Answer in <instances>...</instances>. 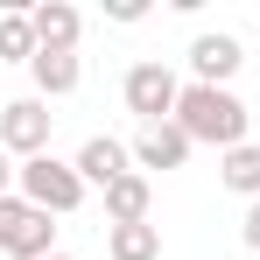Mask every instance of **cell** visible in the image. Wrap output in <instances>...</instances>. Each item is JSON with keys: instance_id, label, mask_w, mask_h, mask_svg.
Instances as JSON below:
<instances>
[{"instance_id": "obj_16", "label": "cell", "mask_w": 260, "mask_h": 260, "mask_svg": "<svg viewBox=\"0 0 260 260\" xmlns=\"http://www.w3.org/2000/svg\"><path fill=\"white\" fill-rule=\"evenodd\" d=\"M239 239H246V246H253V253H260V197H253V204H246V218H239Z\"/></svg>"}, {"instance_id": "obj_1", "label": "cell", "mask_w": 260, "mask_h": 260, "mask_svg": "<svg viewBox=\"0 0 260 260\" xmlns=\"http://www.w3.org/2000/svg\"><path fill=\"white\" fill-rule=\"evenodd\" d=\"M176 127L190 134V141H204V148H246V127H253V113H246V99L232 85H183L176 99Z\"/></svg>"}, {"instance_id": "obj_2", "label": "cell", "mask_w": 260, "mask_h": 260, "mask_svg": "<svg viewBox=\"0 0 260 260\" xmlns=\"http://www.w3.org/2000/svg\"><path fill=\"white\" fill-rule=\"evenodd\" d=\"M14 197H28V204H36V211H49V218H71L78 204H85V176H78V162L36 155V162H21Z\"/></svg>"}, {"instance_id": "obj_5", "label": "cell", "mask_w": 260, "mask_h": 260, "mask_svg": "<svg viewBox=\"0 0 260 260\" xmlns=\"http://www.w3.org/2000/svg\"><path fill=\"white\" fill-rule=\"evenodd\" d=\"M49 127H56V113H49V99H7L0 106V148L14 155V162H36L49 155Z\"/></svg>"}, {"instance_id": "obj_9", "label": "cell", "mask_w": 260, "mask_h": 260, "mask_svg": "<svg viewBox=\"0 0 260 260\" xmlns=\"http://www.w3.org/2000/svg\"><path fill=\"white\" fill-rule=\"evenodd\" d=\"M127 148H134V169H183L197 141L176 127V120H162V127H141V134L127 141Z\"/></svg>"}, {"instance_id": "obj_12", "label": "cell", "mask_w": 260, "mask_h": 260, "mask_svg": "<svg viewBox=\"0 0 260 260\" xmlns=\"http://www.w3.org/2000/svg\"><path fill=\"white\" fill-rule=\"evenodd\" d=\"M218 183H225L232 197H246V204H253V197H260V141L225 148V155H218Z\"/></svg>"}, {"instance_id": "obj_6", "label": "cell", "mask_w": 260, "mask_h": 260, "mask_svg": "<svg viewBox=\"0 0 260 260\" xmlns=\"http://www.w3.org/2000/svg\"><path fill=\"white\" fill-rule=\"evenodd\" d=\"M239 63H246V49H239V36H197L190 43V85H232L239 78Z\"/></svg>"}, {"instance_id": "obj_3", "label": "cell", "mask_w": 260, "mask_h": 260, "mask_svg": "<svg viewBox=\"0 0 260 260\" xmlns=\"http://www.w3.org/2000/svg\"><path fill=\"white\" fill-rule=\"evenodd\" d=\"M120 99H127V113L141 120V127H162V120H176V99H183V78H176L162 56H141L127 78H120Z\"/></svg>"}, {"instance_id": "obj_15", "label": "cell", "mask_w": 260, "mask_h": 260, "mask_svg": "<svg viewBox=\"0 0 260 260\" xmlns=\"http://www.w3.org/2000/svg\"><path fill=\"white\" fill-rule=\"evenodd\" d=\"M148 14V0H106V21H120V28H134Z\"/></svg>"}, {"instance_id": "obj_4", "label": "cell", "mask_w": 260, "mask_h": 260, "mask_svg": "<svg viewBox=\"0 0 260 260\" xmlns=\"http://www.w3.org/2000/svg\"><path fill=\"white\" fill-rule=\"evenodd\" d=\"M0 253L7 260H49L56 253V225L28 197H0Z\"/></svg>"}, {"instance_id": "obj_13", "label": "cell", "mask_w": 260, "mask_h": 260, "mask_svg": "<svg viewBox=\"0 0 260 260\" xmlns=\"http://www.w3.org/2000/svg\"><path fill=\"white\" fill-rule=\"evenodd\" d=\"M106 253L113 260H162V232L155 225H106Z\"/></svg>"}, {"instance_id": "obj_7", "label": "cell", "mask_w": 260, "mask_h": 260, "mask_svg": "<svg viewBox=\"0 0 260 260\" xmlns=\"http://www.w3.org/2000/svg\"><path fill=\"white\" fill-rule=\"evenodd\" d=\"M78 176H85V190H113L120 176H134V148L113 141V134H91L78 148Z\"/></svg>"}, {"instance_id": "obj_11", "label": "cell", "mask_w": 260, "mask_h": 260, "mask_svg": "<svg viewBox=\"0 0 260 260\" xmlns=\"http://www.w3.org/2000/svg\"><path fill=\"white\" fill-rule=\"evenodd\" d=\"M148 204H155L148 176H141V169H134V176H120V183L106 190V225H148Z\"/></svg>"}, {"instance_id": "obj_18", "label": "cell", "mask_w": 260, "mask_h": 260, "mask_svg": "<svg viewBox=\"0 0 260 260\" xmlns=\"http://www.w3.org/2000/svg\"><path fill=\"white\" fill-rule=\"evenodd\" d=\"M49 260H71V253H49Z\"/></svg>"}, {"instance_id": "obj_14", "label": "cell", "mask_w": 260, "mask_h": 260, "mask_svg": "<svg viewBox=\"0 0 260 260\" xmlns=\"http://www.w3.org/2000/svg\"><path fill=\"white\" fill-rule=\"evenodd\" d=\"M0 63H36V28H28V7H7V14H0Z\"/></svg>"}, {"instance_id": "obj_17", "label": "cell", "mask_w": 260, "mask_h": 260, "mask_svg": "<svg viewBox=\"0 0 260 260\" xmlns=\"http://www.w3.org/2000/svg\"><path fill=\"white\" fill-rule=\"evenodd\" d=\"M14 183H21V162H14V155L0 148V197H14Z\"/></svg>"}, {"instance_id": "obj_8", "label": "cell", "mask_w": 260, "mask_h": 260, "mask_svg": "<svg viewBox=\"0 0 260 260\" xmlns=\"http://www.w3.org/2000/svg\"><path fill=\"white\" fill-rule=\"evenodd\" d=\"M28 28H36V49H63V56H78L85 14H78L71 0H36V7H28Z\"/></svg>"}, {"instance_id": "obj_10", "label": "cell", "mask_w": 260, "mask_h": 260, "mask_svg": "<svg viewBox=\"0 0 260 260\" xmlns=\"http://www.w3.org/2000/svg\"><path fill=\"white\" fill-rule=\"evenodd\" d=\"M28 78H36V99H71L78 78H85V63H78V56H63V49H36Z\"/></svg>"}]
</instances>
